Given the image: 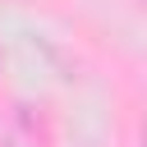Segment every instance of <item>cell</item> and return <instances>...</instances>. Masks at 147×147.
I'll return each mask as SVG.
<instances>
[{
	"label": "cell",
	"instance_id": "obj_1",
	"mask_svg": "<svg viewBox=\"0 0 147 147\" xmlns=\"http://www.w3.org/2000/svg\"><path fill=\"white\" fill-rule=\"evenodd\" d=\"M0 147H14V142H9V138H0Z\"/></svg>",
	"mask_w": 147,
	"mask_h": 147
}]
</instances>
